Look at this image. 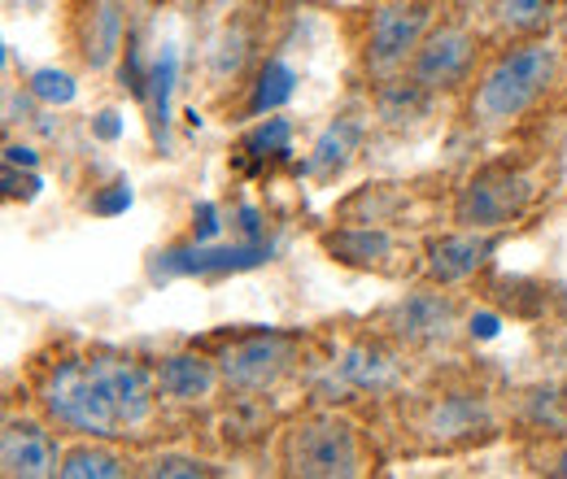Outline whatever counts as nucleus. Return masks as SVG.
<instances>
[{"instance_id": "412c9836", "label": "nucleus", "mask_w": 567, "mask_h": 479, "mask_svg": "<svg viewBox=\"0 0 567 479\" xmlns=\"http://www.w3.org/2000/svg\"><path fill=\"white\" fill-rule=\"evenodd\" d=\"M497 22L511 35H537L550 22V0H497Z\"/></svg>"}, {"instance_id": "a878e982", "label": "nucleus", "mask_w": 567, "mask_h": 479, "mask_svg": "<svg viewBox=\"0 0 567 479\" xmlns=\"http://www.w3.org/2000/svg\"><path fill=\"white\" fill-rule=\"evenodd\" d=\"M35 192H40V179H35V175H18V166L4 162V197H9V201H18V197L31 201Z\"/></svg>"}, {"instance_id": "6e6552de", "label": "nucleus", "mask_w": 567, "mask_h": 479, "mask_svg": "<svg viewBox=\"0 0 567 479\" xmlns=\"http://www.w3.org/2000/svg\"><path fill=\"white\" fill-rule=\"evenodd\" d=\"M389 336L411 348H427V344H445L458 332V305L445 292H415L406 301H398L384 319Z\"/></svg>"}, {"instance_id": "f03ea898", "label": "nucleus", "mask_w": 567, "mask_h": 479, "mask_svg": "<svg viewBox=\"0 0 567 479\" xmlns=\"http://www.w3.org/2000/svg\"><path fill=\"white\" fill-rule=\"evenodd\" d=\"M555 74H559V53L550 40H524V44L506 49L494 66L485 70V79L476 83V96H472L476 123L481 127H511L550 92Z\"/></svg>"}, {"instance_id": "b1692460", "label": "nucleus", "mask_w": 567, "mask_h": 479, "mask_svg": "<svg viewBox=\"0 0 567 479\" xmlns=\"http://www.w3.org/2000/svg\"><path fill=\"white\" fill-rule=\"evenodd\" d=\"M144 476H218L210 462H202V458H184V454H157L148 467H144Z\"/></svg>"}, {"instance_id": "2eb2a0df", "label": "nucleus", "mask_w": 567, "mask_h": 479, "mask_svg": "<svg viewBox=\"0 0 567 479\" xmlns=\"http://www.w3.org/2000/svg\"><path fill=\"white\" fill-rule=\"evenodd\" d=\"M218 375H223V371H214L210 362L197 357V353H171V357H162V366H157V388H162L166 397H175V402H202V397L214 393Z\"/></svg>"}, {"instance_id": "f8f14e48", "label": "nucleus", "mask_w": 567, "mask_h": 479, "mask_svg": "<svg viewBox=\"0 0 567 479\" xmlns=\"http://www.w3.org/2000/svg\"><path fill=\"white\" fill-rule=\"evenodd\" d=\"M424 431H432L436 445H472L494 431V410H489V402H481L472 393H450L432 406Z\"/></svg>"}, {"instance_id": "bb28decb", "label": "nucleus", "mask_w": 567, "mask_h": 479, "mask_svg": "<svg viewBox=\"0 0 567 479\" xmlns=\"http://www.w3.org/2000/svg\"><path fill=\"white\" fill-rule=\"evenodd\" d=\"M127 206H132V188H127V184H114V192H105V197L92 201L96 214H118V209H127Z\"/></svg>"}, {"instance_id": "4468645a", "label": "nucleus", "mask_w": 567, "mask_h": 479, "mask_svg": "<svg viewBox=\"0 0 567 479\" xmlns=\"http://www.w3.org/2000/svg\"><path fill=\"white\" fill-rule=\"evenodd\" d=\"M123 49V4L118 0H92L83 13V62L105 70Z\"/></svg>"}, {"instance_id": "423d86ee", "label": "nucleus", "mask_w": 567, "mask_h": 479, "mask_svg": "<svg viewBox=\"0 0 567 479\" xmlns=\"http://www.w3.org/2000/svg\"><path fill=\"white\" fill-rule=\"evenodd\" d=\"M297 366V341L267 332V336H245L223 353V379L240 393H267L276 388L284 375Z\"/></svg>"}, {"instance_id": "20e7f679", "label": "nucleus", "mask_w": 567, "mask_h": 479, "mask_svg": "<svg viewBox=\"0 0 567 479\" xmlns=\"http://www.w3.org/2000/svg\"><path fill=\"white\" fill-rule=\"evenodd\" d=\"M533 175H524L511 162H494L485 170H476L458 197H454V222L472 227V231H497L511 227L515 218H524V209L533 206Z\"/></svg>"}, {"instance_id": "aec40b11", "label": "nucleus", "mask_w": 567, "mask_h": 479, "mask_svg": "<svg viewBox=\"0 0 567 479\" xmlns=\"http://www.w3.org/2000/svg\"><path fill=\"white\" fill-rule=\"evenodd\" d=\"M292 83H297V74L284 62H267V66L258 70V83H254V96H249V114L280 110L284 101L292 96Z\"/></svg>"}, {"instance_id": "ddd939ff", "label": "nucleus", "mask_w": 567, "mask_h": 479, "mask_svg": "<svg viewBox=\"0 0 567 479\" xmlns=\"http://www.w3.org/2000/svg\"><path fill=\"white\" fill-rule=\"evenodd\" d=\"M323 249L332 262L354 267V271H384L393 258V236L380 227H337L323 236Z\"/></svg>"}, {"instance_id": "9d476101", "label": "nucleus", "mask_w": 567, "mask_h": 479, "mask_svg": "<svg viewBox=\"0 0 567 479\" xmlns=\"http://www.w3.org/2000/svg\"><path fill=\"white\" fill-rule=\"evenodd\" d=\"M271 262V244L267 240H240V244H188V249H166L157 253L153 274H227V271H249Z\"/></svg>"}, {"instance_id": "7ed1b4c3", "label": "nucleus", "mask_w": 567, "mask_h": 479, "mask_svg": "<svg viewBox=\"0 0 567 479\" xmlns=\"http://www.w3.org/2000/svg\"><path fill=\"white\" fill-rule=\"evenodd\" d=\"M284 476L301 479H350L362 476V445L346 418L315 414L284 431L280 445Z\"/></svg>"}, {"instance_id": "dca6fc26", "label": "nucleus", "mask_w": 567, "mask_h": 479, "mask_svg": "<svg viewBox=\"0 0 567 479\" xmlns=\"http://www.w3.org/2000/svg\"><path fill=\"white\" fill-rule=\"evenodd\" d=\"M175 79H179V53L171 44H162V53L148 66V92H144L148 127H153V139L162 148H166V132H171V92H175Z\"/></svg>"}, {"instance_id": "6ab92c4d", "label": "nucleus", "mask_w": 567, "mask_h": 479, "mask_svg": "<svg viewBox=\"0 0 567 479\" xmlns=\"http://www.w3.org/2000/svg\"><path fill=\"white\" fill-rule=\"evenodd\" d=\"M123 458L114 449H101V445H74L62 454V471L58 476L66 479H114L123 476Z\"/></svg>"}, {"instance_id": "c756f323", "label": "nucleus", "mask_w": 567, "mask_h": 479, "mask_svg": "<svg viewBox=\"0 0 567 479\" xmlns=\"http://www.w3.org/2000/svg\"><path fill=\"white\" fill-rule=\"evenodd\" d=\"M559 402H564V406H567V384H564V397H559Z\"/></svg>"}, {"instance_id": "5701e85b", "label": "nucleus", "mask_w": 567, "mask_h": 479, "mask_svg": "<svg viewBox=\"0 0 567 479\" xmlns=\"http://www.w3.org/2000/svg\"><path fill=\"white\" fill-rule=\"evenodd\" d=\"M31 96L44 105H66L74 101V79L66 70H35L31 74Z\"/></svg>"}, {"instance_id": "39448f33", "label": "nucleus", "mask_w": 567, "mask_h": 479, "mask_svg": "<svg viewBox=\"0 0 567 479\" xmlns=\"http://www.w3.org/2000/svg\"><path fill=\"white\" fill-rule=\"evenodd\" d=\"M427 22H432V0H384L371 13L367 31V66L375 74L406 66L415 49L424 44Z\"/></svg>"}, {"instance_id": "1a4fd4ad", "label": "nucleus", "mask_w": 567, "mask_h": 479, "mask_svg": "<svg viewBox=\"0 0 567 479\" xmlns=\"http://www.w3.org/2000/svg\"><path fill=\"white\" fill-rule=\"evenodd\" d=\"M0 467L4 476H22V479H44L62 471V454H58V440L44 423L35 418H4V431H0Z\"/></svg>"}, {"instance_id": "9b49d317", "label": "nucleus", "mask_w": 567, "mask_h": 479, "mask_svg": "<svg viewBox=\"0 0 567 479\" xmlns=\"http://www.w3.org/2000/svg\"><path fill=\"white\" fill-rule=\"evenodd\" d=\"M494 249H497L494 231H472V227H463L458 236H441V240L427 249L424 271L436 288H450V283L472 279V274L494 258Z\"/></svg>"}, {"instance_id": "f3484780", "label": "nucleus", "mask_w": 567, "mask_h": 479, "mask_svg": "<svg viewBox=\"0 0 567 479\" xmlns=\"http://www.w3.org/2000/svg\"><path fill=\"white\" fill-rule=\"evenodd\" d=\"M358 139H362V127H358L354 118H337V123L319 136V144H315V153H310V170H315L319 179L341 175V170L354 162Z\"/></svg>"}, {"instance_id": "c85d7f7f", "label": "nucleus", "mask_w": 567, "mask_h": 479, "mask_svg": "<svg viewBox=\"0 0 567 479\" xmlns=\"http://www.w3.org/2000/svg\"><path fill=\"white\" fill-rule=\"evenodd\" d=\"M550 476L567 479V440L559 445V454H555V462H550Z\"/></svg>"}, {"instance_id": "a211bd4d", "label": "nucleus", "mask_w": 567, "mask_h": 479, "mask_svg": "<svg viewBox=\"0 0 567 479\" xmlns=\"http://www.w3.org/2000/svg\"><path fill=\"white\" fill-rule=\"evenodd\" d=\"M341 375H346L354 388H371V393H380V388H393V384H398V362H393L380 344L362 341L346 353Z\"/></svg>"}, {"instance_id": "f257e3e1", "label": "nucleus", "mask_w": 567, "mask_h": 479, "mask_svg": "<svg viewBox=\"0 0 567 479\" xmlns=\"http://www.w3.org/2000/svg\"><path fill=\"white\" fill-rule=\"evenodd\" d=\"M44 410L62 427L114 440L141 431L153 414V379L141 362L114 357V353H92L71 357L44 379Z\"/></svg>"}, {"instance_id": "cd10ccee", "label": "nucleus", "mask_w": 567, "mask_h": 479, "mask_svg": "<svg viewBox=\"0 0 567 479\" xmlns=\"http://www.w3.org/2000/svg\"><path fill=\"white\" fill-rule=\"evenodd\" d=\"M96 136H105V139L118 136V114H101V118H96Z\"/></svg>"}, {"instance_id": "0eeeda50", "label": "nucleus", "mask_w": 567, "mask_h": 479, "mask_svg": "<svg viewBox=\"0 0 567 479\" xmlns=\"http://www.w3.org/2000/svg\"><path fill=\"white\" fill-rule=\"evenodd\" d=\"M476 62V35H467L463 27H441L427 31L424 44L411 58V79L427 92H450L458 87Z\"/></svg>"}, {"instance_id": "393cba45", "label": "nucleus", "mask_w": 567, "mask_h": 479, "mask_svg": "<svg viewBox=\"0 0 567 479\" xmlns=\"http://www.w3.org/2000/svg\"><path fill=\"white\" fill-rule=\"evenodd\" d=\"M288 123L284 118H271V123H262L258 132H249L245 136V153H254V157H267V153H288Z\"/></svg>"}, {"instance_id": "4be33fe9", "label": "nucleus", "mask_w": 567, "mask_h": 479, "mask_svg": "<svg viewBox=\"0 0 567 479\" xmlns=\"http://www.w3.org/2000/svg\"><path fill=\"white\" fill-rule=\"evenodd\" d=\"M249 49H254V35H249L245 27H227V31L218 35V44H214V53H210L214 79L240 74V66L249 62Z\"/></svg>"}]
</instances>
